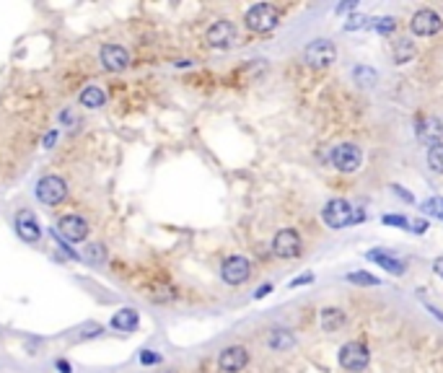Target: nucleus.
Returning <instances> with one entry per match:
<instances>
[{"mask_svg": "<svg viewBox=\"0 0 443 373\" xmlns=\"http://www.w3.org/2000/svg\"><path fill=\"white\" fill-rule=\"evenodd\" d=\"M322 218H324V223L329 228L340 231V228H347L353 223H360L366 218V213L360 208H353L347 200H329L324 205V210H322Z\"/></svg>", "mask_w": 443, "mask_h": 373, "instance_id": "1", "label": "nucleus"}, {"mask_svg": "<svg viewBox=\"0 0 443 373\" xmlns=\"http://www.w3.org/2000/svg\"><path fill=\"white\" fill-rule=\"evenodd\" d=\"M34 197L39 200L42 205H54L65 203L68 197V181L63 177H57V174H47L42 179L37 181V187H34Z\"/></svg>", "mask_w": 443, "mask_h": 373, "instance_id": "2", "label": "nucleus"}, {"mask_svg": "<svg viewBox=\"0 0 443 373\" xmlns=\"http://www.w3.org/2000/svg\"><path fill=\"white\" fill-rule=\"evenodd\" d=\"M244 21H247V26L251 32L265 34V32H272V29L278 26L280 13H278V8L270 6V3H257V6H251L247 11V19H244Z\"/></svg>", "mask_w": 443, "mask_h": 373, "instance_id": "3", "label": "nucleus"}, {"mask_svg": "<svg viewBox=\"0 0 443 373\" xmlns=\"http://www.w3.org/2000/svg\"><path fill=\"white\" fill-rule=\"evenodd\" d=\"M329 161H332V166L337 171H342V174H353V171L360 169V163H363V153L358 145L353 143H342V145H335L332 153H329Z\"/></svg>", "mask_w": 443, "mask_h": 373, "instance_id": "4", "label": "nucleus"}, {"mask_svg": "<svg viewBox=\"0 0 443 373\" xmlns=\"http://www.w3.org/2000/svg\"><path fill=\"white\" fill-rule=\"evenodd\" d=\"M337 361H340V365H342L345 371L360 373L368 365L371 355H368L366 345H360V342H347V345H342V347H340V355H337Z\"/></svg>", "mask_w": 443, "mask_h": 373, "instance_id": "5", "label": "nucleus"}, {"mask_svg": "<svg viewBox=\"0 0 443 373\" xmlns=\"http://www.w3.org/2000/svg\"><path fill=\"white\" fill-rule=\"evenodd\" d=\"M99 60H101V68L109 70V73H122V70H127V65H130V52H127L122 44L109 42L99 50Z\"/></svg>", "mask_w": 443, "mask_h": 373, "instance_id": "6", "label": "nucleus"}, {"mask_svg": "<svg viewBox=\"0 0 443 373\" xmlns=\"http://www.w3.org/2000/svg\"><path fill=\"white\" fill-rule=\"evenodd\" d=\"M335 57H337V50L329 39H313V42L306 47V52H303V60L311 65V68H329V65L335 63Z\"/></svg>", "mask_w": 443, "mask_h": 373, "instance_id": "7", "label": "nucleus"}, {"mask_svg": "<svg viewBox=\"0 0 443 373\" xmlns=\"http://www.w3.org/2000/svg\"><path fill=\"white\" fill-rule=\"evenodd\" d=\"M220 277L226 280L228 285H241V283H247L249 277H251V262L241 254L228 256L223 267H220Z\"/></svg>", "mask_w": 443, "mask_h": 373, "instance_id": "8", "label": "nucleus"}, {"mask_svg": "<svg viewBox=\"0 0 443 373\" xmlns=\"http://www.w3.org/2000/svg\"><path fill=\"white\" fill-rule=\"evenodd\" d=\"M236 42H238V29L231 21H226V19H220V21H216L207 29V44L216 47V50H228V47H234Z\"/></svg>", "mask_w": 443, "mask_h": 373, "instance_id": "9", "label": "nucleus"}, {"mask_svg": "<svg viewBox=\"0 0 443 373\" xmlns=\"http://www.w3.org/2000/svg\"><path fill=\"white\" fill-rule=\"evenodd\" d=\"M16 236L26 241V244H37L39 239H42V225H39V218L32 213V210H19L16 213Z\"/></svg>", "mask_w": 443, "mask_h": 373, "instance_id": "10", "label": "nucleus"}, {"mask_svg": "<svg viewBox=\"0 0 443 373\" xmlns=\"http://www.w3.org/2000/svg\"><path fill=\"white\" fill-rule=\"evenodd\" d=\"M54 231L63 236L65 241H86L91 228H88L86 218L70 213V215H63V218L57 221V228H54Z\"/></svg>", "mask_w": 443, "mask_h": 373, "instance_id": "11", "label": "nucleus"}, {"mask_svg": "<svg viewBox=\"0 0 443 373\" xmlns=\"http://www.w3.org/2000/svg\"><path fill=\"white\" fill-rule=\"evenodd\" d=\"M272 252L275 256H280V259H293V256L301 254V236L296 234L293 228H282L275 234L272 239Z\"/></svg>", "mask_w": 443, "mask_h": 373, "instance_id": "12", "label": "nucleus"}, {"mask_svg": "<svg viewBox=\"0 0 443 373\" xmlns=\"http://www.w3.org/2000/svg\"><path fill=\"white\" fill-rule=\"evenodd\" d=\"M247 363H249V352L247 347H241V345L226 347V350L218 355V368L223 373H241L247 368Z\"/></svg>", "mask_w": 443, "mask_h": 373, "instance_id": "13", "label": "nucleus"}, {"mask_svg": "<svg viewBox=\"0 0 443 373\" xmlns=\"http://www.w3.org/2000/svg\"><path fill=\"white\" fill-rule=\"evenodd\" d=\"M412 32L418 34V37H433V34H438L443 29V21L441 16L435 11H431V8H422V11H418L415 16H412Z\"/></svg>", "mask_w": 443, "mask_h": 373, "instance_id": "14", "label": "nucleus"}, {"mask_svg": "<svg viewBox=\"0 0 443 373\" xmlns=\"http://www.w3.org/2000/svg\"><path fill=\"white\" fill-rule=\"evenodd\" d=\"M418 138H420L422 143H428L431 148L438 145V143H443V125L435 117L422 119L420 125H418Z\"/></svg>", "mask_w": 443, "mask_h": 373, "instance_id": "15", "label": "nucleus"}, {"mask_svg": "<svg viewBox=\"0 0 443 373\" xmlns=\"http://www.w3.org/2000/svg\"><path fill=\"white\" fill-rule=\"evenodd\" d=\"M141 324V316L135 309H119L114 316H112V330L117 332H135Z\"/></svg>", "mask_w": 443, "mask_h": 373, "instance_id": "16", "label": "nucleus"}, {"mask_svg": "<svg viewBox=\"0 0 443 373\" xmlns=\"http://www.w3.org/2000/svg\"><path fill=\"white\" fill-rule=\"evenodd\" d=\"M78 101H81V107H86V109H101L107 104V94H104L99 85H86V88L81 91Z\"/></svg>", "mask_w": 443, "mask_h": 373, "instance_id": "17", "label": "nucleus"}, {"mask_svg": "<svg viewBox=\"0 0 443 373\" xmlns=\"http://www.w3.org/2000/svg\"><path fill=\"white\" fill-rule=\"evenodd\" d=\"M319 324H322V330L324 332H335L345 324V314H342V309L329 306V309H324L322 314H319Z\"/></svg>", "mask_w": 443, "mask_h": 373, "instance_id": "18", "label": "nucleus"}, {"mask_svg": "<svg viewBox=\"0 0 443 373\" xmlns=\"http://www.w3.org/2000/svg\"><path fill=\"white\" fill-rule=\"evenodd\" d=\"M368 259L381 265L384 270H389L391 275H402L404 272V265H402L400 259H394L391 254H387V252H368Z\"/></svg>", "mask_w": 443, "mask_h": 373, "instance_id": "19", "label": "nucleus"}, {"mask_svg": "<svg viewBox=\"0 0 443 373\" xmlns=\"http://www.w3.org/2000/svg\"><path fill=\"white\" fill-rule=\"evenodd\" d=\"M81 259L88 265H104L107 262V246L104 244H86L81 252Z\"/></svg>", "mask_w": 443, "mask_h": 373, "instance_id": "20", "label": "nucleus"}, {"mask_svg": "<svg viewBox=\"0 0 443 373\" xmlns=\"http://www.w3.org/2000/svg\"><path fill=\"white\" fill-rule=\"evenodd\" d=\"M384 223L402 225V228L412 225V231H415V234H425V231H428V223H425V221H410V218H404V215H387V218H384Z\"/></svg>", "mask_w": 443, "mask_h": 373, "instance_id": "21", "label": "nucleus"}, {"mask_svg": "<svg viewBox=\"0 0 443 373\" xmlns=\"http://www.w3.org/2000/svg\"><path fill=\"white\" fill-rule=\"evenodd\" d=\"M412 57H415V44L410 39H402V42L394 44V63L397 65L410 63Z\"/></svg>", "mask_w": 443, "mask_h": 373, "instance_id": "22", "label": "nucleus"}, {"mask_svg": "<svg viewBox=\"0 0 443 373\" xmlns=\"http://www.w3.org/2000/svg\"><path fill=\"white\" fill-rule=\"evenodd\" d=\"M428 166H431L433 171L443 174V143H438V145H433V148L428 150Z\"/></svg>", "mask_w": 443, "mask_h": 373, "instance_id": "23", "label": "nucleus"}, {"mask_svg": "<svg viewBox=\"0 0 443 373\" xmlns=\"http://www.w3.org/2000/svg\"><path fill=\"white\" fill-rule=\"evenodd\" d=\"M270 345L272 347H278V350H285V347H291L293 345V334L285 330H275L270 337Z\"/></svg>", "mask_w": 443, "mask_h": 373, "instance_id": "24", "label": "nucleus"}, {"mask_svg": "<svg viewBox=\"0 0 443 373\" xmlns=\"http://www.w3.org/2000/svg\"><path fill=\"white\" fill-rule=\"evenodd\" d=\"M422 210L433 218H441L443 221V197H431V200H425L422 203Z\"/></svg>", "mask_w": 443, "mask_h": 373, "instance_id": "25", "label": "nucleus"}, {"mask_svg": "<svg viewBox=\"0 0 443 373\" xmlns=\"http://www.w3.org/2000/svg\"><path fill=\"white\" fill-rule=\"evenodd\" d=\"M371 26H373L376 32H381V34H389V32H394V26H397V21L387 16V19H373V23H371Z\"/></svg>", "mask_w": 443, "mask_h": 373, "instance_id": "26", "label": "nucleus"}, {"mask_svg": "<svg viewBox=\"0 0 443 373\" xmlns=\"http://www.w3.org/2000/svg\"><path fill=\"white\" fill-rule=\"evenodd\" d=\"M356 78L358 81H366L363 85H373L376 83V73L371 68H356Z\"/></svg>", "mask_w": 443, "mask_h": 373, "instance_id": "27", "label": "nucleus"}, {"mask_svg": "<svg viewBox=\"0 0 443 373\" xmlns=\"http://www.w3.org/2000/svg\"><path fill=\"white\" fill-rule=\"evenodd\" d=\"M350 283H360V285H376L378 280L373 275H366V272H353V275H347Z\"/></svg>", "mask_w": 443, "mask_h": 373, "instance_id": "28", "label": "nucleus"}, {"mask_svg": "<svg viewBox=\"0 0 443 373\" xmlns=\"http://www.w3.org/2000/svg\"><path fill=\"white\" fill-rule=\"evenodd\" d=\"M161 361V355H156L153 350H141V363L143 365H153V363Z\"/></svg>", "mask_w": 443, "mask_h": 373, "instance_id": "29", "label": "nucleus"}, {"mask_svg": "<svg viewBox=\"0 0 443 373\" xmlns=\"http://www.w3.org/2000/svg\"><path fill=\"white\" fill-rule=\"evenodd\" d=\"M57 135H60V130H52V132H47V138H44V148H52L54 140H57Z\"/></svg>", "mask_w": 443, "mask_h": 373, "instance_id": "30", "label": "nucleus"}, {"mask_svg": "<svg viewBox=\"0 0 443 373\" xmlns=\"http://www.w3.org/2000/svg\"><path fill=\"white\" fill-rule=\"evenodd\" d=\"M54 368L60 373H73V368H70V363L68 361H54Z\"/></svg>", "mask_w": 443, "mask_h": 373, "instance_id": "31", "label": "nucleus"}, {"mask_svg": "<svg viewBox=\"0 0 443 373\" xmlns=\"http://www.w3.org/2000/svg\"><path fill=\"white\" fill-rule=\"evenodd\" d=\"M433 270H435V275L443 277V256H438L435 262H433Z\"/></svg>", "mask_w": 443, "mask_h": 373, "instance_id": "32", "label": "nucleus"}, {"mask_svg": "<svg viewBox=\"0 0 443 373\" xmlns=\"http://www.w3.org/2000/svg\"><path fill=\"white\" fill-rule=\"evenodd\" d=\"M309 280H311V275H303V277H296V280H293L291 285H303V283H309Z\"/></svg>", "mask_w": 443, "mask_h": 373, "instance_id": "33", "label": "nucleus"}, {"mask_svg": "<svg viewBox=\"0 0 443 373\" xmlns=\"http://www.w3.org/2000/svg\"><path fill=\"white\" fill-rule=\"evenodd\" d=\"M270 290H272L270 285H265V288H260V290H257V299H262V296H267V293H270Z\"/></svg>", "mask_w": 443, "mask_h": 373, "instance_id": "34", "label": "nucleus"}]
</instances>
